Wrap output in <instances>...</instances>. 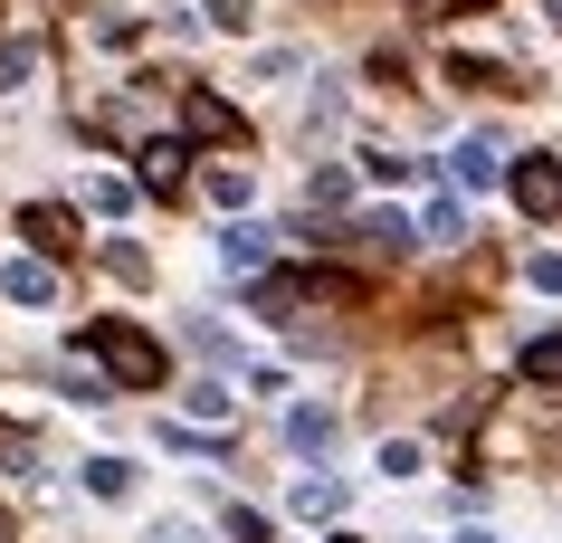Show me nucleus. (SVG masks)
<instances>
[{
  "mask_svg": "<svg viewBox=\"0 0 562 543\" xmlns=\"http://www.w3.org/2000/svg\"><path fill=\"white\" fill-rule=\"evenodd\" d=\"M77 353L105 362V392H162V372H172V362H162V343H153L144 325H124V315H95Z\"/></svg>",
  "mask_w": 562,
  "mask_h": 543,
  "instance_id": "nucleus-1",
  "label": "nucleus"
},
{
  "mask_svg": "<svg viewBox=\"0 0 562 543\" xmlns=\"http://www.w3.org/2000/svg\"><path fill=\"white\" fill-rule=\"evenodd\" d=\"M505 191H515V211H525V219H553L562 211V162H553V152H525V162H505Z\"/></svg>",
  "mask_w": 562,
  "mask_h": 543,
  "instance_id": "nucleus-2",
  "label": "nucleus"
},
{
  "mask_svg": "<svg viewBox=\"0 0 562 543\" xmlns=\"http://www.w3.org/2000/svg\"><path fill=\"white\" fill-rule=\"evenodd\" d=\"M181 144H238V105L220 87H181Z\"/></svg>",
  "mask_w": 562,
  "mask_h": 543,
  "instance_id": "nucleus-3",
  "label": "nucleus"
},
{
  "mask_svg": "<svg viewBox=\"0 0 562 543\" xmlns=\"http://www.w3.org/2000/svg\"><path fill=\"white\" fill-rule=\"evenodd\" d=\"M134 172H144L153 201H181V191H191V144H181V134H153V144L134 152Z\"/></svg>",
  "mask_w": 562,
  "mask_h": 543,
  "instance_id": "nucleus-4",
  "label": "nucleus"
},
{
  "mask_svg": "<svg viewBox=\"0 0 562 543\" xmlns=\"http://www.w3.org/2000/svg\"><path fill=\"white\" fill-rule=\"evenodd\" d=\"M334 439H344V410H334V400H296V410H286V449L296 457H325Z\"/></svg>",
  "mask_w": 562,
  "mask_h": 543,
  "instance_id": "nucleus-5",
  "label": "nucleus"
},
{
  "mask_svg": "<svg viewBox=\"0 0 562 543\" xmlns=\"http://www.w3.org/2000/svg\"><path fill=\"white\" fill-rule=\"evenodd\" d=\"M20 239H38V258H67V248H77V211L30 201V211H20Z\"/></svg>",
  "mask_w": 562,
  "mask_h": 543,
  "instance_id": "nucleus-6",
  "label": "nucleus"
},
{
  "mask_svg": "<svg viewBox=\"0 0 562 543\" xmlns=\"http://www.w3.org/2000/svg\"><path fill=\"white\" fill-rule=\"evenodd\" d=\"M286 506H296V524H344L353 486H344V477H296V496H286Z\"/></svg>",
  "mask_w": 562,
  "mask_h": 543,
  "instance_id": "nucleus-7",
  "label": "nucleus"
},
{
  "mask_svg": "<svg viewBox=\"0 0 562 543\" xmlns=\"http://www.w3.org/2000/svg\"><path fill=\"white\" fill-rule=\"evenodd\" d=\"M496 144H486V134H468V144H448V181H458V191H496Z\"/></svg>",
  "mask_w": 562,
  "mask_h": 543,
  "instance_id": "nucleus-8",
  "label": "nucleus"
},
{
  "mask_svg": "<svg viewBox=\"0 0 562 543\" xmlns=\"http://www.w3.org/2000/svg\"><path fill=\"white\" fill-rule=\"evenodd\" d=\"M344 239H353V248H372V258H401V248H419V229H411L401 211H372V219H353Z\"/></svg>",
  "mask_w": 562,
  "mask_h": 543,
  "instance_id": "nucleus-9",
  "label": "nucleus"
},
{
  "mask_svg": "<svg viewBox=\"0 0 562 543\" xmlns=\"http://www.w3.org/2000/svg\"><path fill=\"white\" fill-rule=\"evenodd\" d=\"M0 296L10 305H48L58 296V268H48V258H10V268H0Z\"/></svg>",
  "mask_w": 562,
  "mask_h": 543,
  "instance_id": "nucleus-10",
  "label": "nucleus"
},
{
  "mask_svg": "<svg viewBox=\"0 0 562 543\" xmlns=\"http://www.w3.org/2000/svg\"><path fill=\"white\" fill-rule=\"evenodd\" d=\"M220 268H229V276H258L267 268V229H258V219H229V229H220Z\"/></svg>",
  "mask_w": 562,
  "mask_h": 543,
  "instance_id": "nucleus-11",
  "label": "nucleus"
},
{
  "mask_svg": "<svg viewBox=\"0 0 562 543\" xmlns=\"http://www.w3.org/2000/svg\"><path fill=\"white\" fill-rule=\"evenodd\" d=\"M181 420H191V429H229L238 420V392H229V382H191V392H181Z\"/></svg>",
  "mask_w": 562,
  "mask_h": 543,
  "instance_id": "nucleus-12",
  "label": "nucleus"
},
{
  "mask_svg": "<svg viewBox=\"0 0 562 543\" xmlns=\"http://www.w3.org/2000/svg\"><path fill=\"white\" fill-rule=\"evenodd\" d=\"M411 229H419L429 248H458V239H468V201H458V191H439V201H429V211H419Z\"/></svg>",
  "mask_w": 562,
  "mask_h": 543,
  "instance_id": "nucleus-13",
  "label": "nucleus"
},
{
  "mask_svg": "<svg viewBox=\"0 0 562 543\" xmlns=\"http://www.w3.org/2000/svg\"><path fill=\"white\" fill-rule=\"evenodd\" d=\"M296 296H305V305H362V276H344V268H305V276H296Z\"/></svg>",
  "mask_w": 562,
  "mask_h": 543,
  "instance_id": "nucleus-14",
  "label": "nucleus"
},
{
  "mask_svg": "<svg viewBox=\"0 0 562 543\" xmlns=\"http://www.w3.org/2000/svg\"><path fill=\"white\" fill-rule=\"evenodd\" d=\"M38 67H48V48H38V38H0V95H20Z\"/></svg>",
  "mask_w": 562,
  "mask_h": 543,
  "instance_id": "nucleus-15",
  "label": "nucleus"
},
{
  "mask_svg": "<svg viewBox=\"0 0 562 543\" xmlns=\"http://www.w3.org/2000/svg\"><path fill=\"white\" fill-rule=\"evenodd\" d=\"M201 191L220 201V211H248V191H258V181H248V162H210V172H201Z\"/></svg>",
  "mask_w": 562,
  "mask_h": 543,
  "instance_id": "nucleus-16",
  "label": "nucleus"
},
{
  "mask_svg": "<svg viewBox=\"0 0 562 543\" xmlns=\"http://www.w3.org/2000/svg\"><path fill=\"white\" fill-rule=\"evenodd\" d=\"M525 382L533 392H562V333H533L525 343Z\"/></svg>",
  "mask_w": 562,
  "mask_h": 543,
  "instance_id": "nucleus-17",
  "label": "nucleus"
},
{
  "mask_svg": "<svg viewBox=\"0 0 562 543\" xmlns=\"http://www.w3.org/2000/svg\"><path fill=\"white\" fill-rule=\"evenodd\" d=\"M305 201H315V211H344V201H353V172H344V162H315V172H305Z\"/></svg>",
  "mask_w": 562,
  "mask_h": 543,
  "instance_id": "nucleus-18",
  "label": "nucleus"
},
{
  "mask_svg": "<svg viewBox=\"0 0 562 543\" xmlns=\"http://www.w3.org/2000/svg\"><path fill=\"white\" fill-rule=\"evenodd\" d=\"M334 124H344V87L315 77V87H305V134H334Z\"/></svg>",
  "mask_w": 562,
  "mask_h": 543,
  "instance_id": "nucleus-19",
  "label": "nucleus"
},
{
  "mask_svg": "<svg viewBox=\"0 0 562 543\" xmlns=\"http://www.w3.org/2000/svg\"><path fill=\"white\" fill-rule=\"evenodd\" d=\"M87 496H134V457H87Z\"/></svg>",
  "mask_w": 562,
  "mask_h": 543,
  "instance_id": "nucleus-20",
  "label": "nucleus"
},
{
  "mask_svg": "<svg viewBox=\"0 0 562 543\" xmlns=\"http://www.w3.org/2000/svg\"><path fill=\"white\" fill-rule=\"evenodd\" d=\"M362 172L401 191V181H419V162H411V152H391V144H372V152H362Z\"/></svg>",
  "mask_w": 562,
  "mask_h": 543,
  "instance_id": "nucleus-21",
  "label": "nucleus"
},
{
  "mask_svg": "<svg viewBox=\"0 0 562 543\" xmlns=\"http://www.w3.org/2000/svg\"><path fill=\"white\" fill-rule=\"evenodd\" d=\"M448 87H505V67H496V58H468V48H458V58H448Z\"/></svg>",
  "mask_w": 562,
  "mask_h": 543,
  "instance_id": "nucleus-22",
  "label": "nucleus"
},
{
  "mask_svg": "<svg viewBox=\"0 0 562 543\" xmlns=\"http://www.w3.org/2000/svg\"><path fill=\"white\" fill-rule=\"evenodd\" d=\"M382 477H419V439H382Z\"/></svg>",
  "mask_w": 562,
  "mask_h": 543,
  "instance_id": "nucleus-23",
  "label": "nucleus"
},
{
  "mask_svg": "<svg viewBox=\"0 0 562 543\" xmlns=\"http://www.w3.org/2000/svg\"><path fill=\"white\" fill-rule=\"evenodd\" d=\"M220 534H229V543H267V514H258V506H229V524H220Z\"/></svg>",
  "mask_w": 562,
  "mask_h": 543,
  "instance_id": "nucleus-24",
  "label": "nucleus"
},
{
  "mask_svg": "<svg viewBox=\"0 0 562 543\" xmlns=\"http://www.w3.org/2000/svg\"><path fill=\"white\" fill-rule=\"evenodd\" d=\"M105 268H115V276H124V286H144V276H153V268H144V248H124V239H115V248H105Z\"/></svg>",
  "mask_w": 562,
  "mask_h": 543,
  "instance_id": "nucleus-25",
  "label": "nucleus"
},
{
  "mask_svg": "<svg viewBox=\"0 0 562 543\" xmlns=\"http://www.w3.org/2000/svg\"><path fill=\"white\" fill-rule=\"evenodd\" d=\"M525 276H533V296H562V258H543V248L525 258Z\"/></svg>",
  "mask_w": 562,
  "mask_h": 543,
  "instance_id": "nucleus-26",
  "label": "nucleus"
},
{
  "mask_svg": "<svg viewBox=\"0 0 562 543\" xmlns=\"http://www.w3.org/2000/svg\"><path fill=\"white\" fill-rule=\"evenodd\" d=\"M144 543H210V534H201V524H191V514H162V524H153Z\"/></svg>",
  "mask_w": 562,
  "mask_h": 543,
  "instance_id": "nucleus-27",
  "label": "nucleus"
},
{
  "mask_svg": "<svg viewBox=\"0 0 562 543\" xmlns=\"http://www.w3.org/2000/svg\"><path fill=\"white\" fill-rule=\"evenodd\" d=\"M210 10V30H248V0H201Z\"/></svg>",
  "mask_w": 562,
  "mask_h": 543,
  "instance_id": "nucleus-28",
  "label": "nucleus"
},
{
  "mask_svg": "<svg viewBox=\"0 0 562 543\" xmlns=\"http://www.w3.org/2000/svg\"><path fill=\"white\" fill-rule=\"evenodd\" d=\"M543 20H562V0H543Z\"/></svg>",
  "mask_w": 562,
  "mask_h": 543,
  "instance_id": "nucleus-29",
  "label": "nucleus"
},
{
  "mask_svg": "<svg viewBox=\"0 0 562 543\" xmlns=\"http://www.w3.org/2000/svg\"><path fill=\"white\" fill-rule=\"evenodd\" d=\"M325 543H362V534H325Z\"/></svg>",
  "mask_w": 562,
  "mask_h": 543,
  "instance_id": "nucleus-30",
  "label": "nucleus"
},
{
  "mask_svg": "<svg viewBox=\"0 0 562 543\" xmlns=\"http://www.w3.org/2000/svg\"><path fill=\"white\" fill-rule=\"evenodd\" d=\"M468 543H486V534H468Z\"/></svg>",
  "mask_w": 562,
  "mask_h": 543,
  "instance_id": "nucleus-31",
  "label": "nucleus"
}]
</instances>
